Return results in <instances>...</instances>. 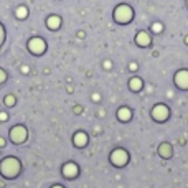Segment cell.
<instances>
[{
	"instance_id": "1",
	"label": "cell",
	"mask_w": 188,
	"mask_h": 188,
	"mask_svg": "<svg viewBox=\"0 0 188 188\" xmlns=\"http://www.w3.org/2000/svg\"><path fill=\"white\" fill-rule=\"evenodd\" d=\"M132 17H134V12H132V8L129 7V5L122 3L114 10V20L117 23H129L132 20Z\"/></svg>"
},
{
	"instance_id": "2",
	"label": "cell",
	"mask_w": 188,
	"mask_h": 188,
	"mask_svg": "<svg viewBox=\"0 0 188 188\" xmlns=\"http://www.w3.org/2000/svg\"><path fill=\"white\" fill-rule=\"evenodd\" d=\"M28 50H30L33 55H42L46 50V43L42 38H32L30 42H28Z\"/></svg>"
},
{
	"instance_id": "3",
	"label": "cell",
	"mask_w": 188,
	"mask_h": 188,
	"mask_svg": "<svg viewBox=\"0 0 188 188\" xmlns=\"http://www.w3.org/2000/svg\"><path fill=\"white\" fill-rule=\"evenodd\" d=\"M175 83L181 89H188V71L186 69H181L175 74Z\"/></svg>"
},
{
	"instance_id": "4",
	"label": "cell",
	"mask_w": 188,
	"mask_h": 188,
	"mask_svg": "<svg viewBox=\"0 0 188 188\" xmlns=\"http://www.w3.org/2000/svg\"><path fill=\"white\" fill-rule=\"evenodd\" d=\"M152 116H154V119H157V121H165L167 117H168V109H167V106H162V104L155 106L154 111H152Z\"/></svg>"
},
{
	"instance_id": "5",
	"label": "cell",
	"mask_w": 188,
	"mask_h": 188,
	"mask_svg": "<svg viewBox=\"0 0 188 188\" xmlns=\"http://www.w3.org/2000/svg\"><path fill=\"white\" fill-rule=\"evenodd\" d=\"M111 160H112L116 165H124V163L127 162V154H126V150H121V149H117L112 152V155H111Z\"/></svg>"
},
{
	"instance_id": "6",
	"label": "cell",
	"mask_w": 188,
	"mask_h": 188,
	"mask_svg": "<svg viewBox=\"0 0 188 188\" xmlns=\"http://www.w3.org/2000/svg\"><path fill=\"white\" fill-rule=\"evenodd\" d=\"M136 43L140 45V46L150 45V37H149V33H147V32H139L137 37H136Z\"/></svg>"
},
{
	"instance_id": "7",
	"label": "cell",
	"mask_w": 188,
	"mask_h": 188,
	"mask_svg": "<svg viewBox=\"0 0 188 188\" xmlns=\"http://www.w3.org/2000/svg\"><path fill=\"white\" fill-rule=\"evenodd\" d=\"M46 25H48L50 30H58L60 25H61V18L58 15H51V17H48V20H46Z\"/></svg>"
},
{
	"instance_id": "8",
	"label": "cell",
	"mask_w": 188,
	"mask_h": 188,
	"mask_svg": "<svg viewBox=\"0 0 188 188\" xmlns=\"http://www.w3.org/2000/svg\"><path fill=\"white\" fill-rule=\"evenodd\" d=\"M12 139H13L15 142H22V140L25 139V131H23L22 127L15 129V131H12Z\"/></svg>"
},
{
	"instance_id": "9",
	"label": "cell",
	"mask_w": 188,
	"mask_h": 188,
	"mask_svg": "<svg viewBox=\"0 0 188 188\" xmlns=\"http://www.w3.org/2000/svg\"><path fill=\"white\" fill-rule=\"evenodd\" d=\"M76 172H78V168H76L74 163H68V165L63 168V173L66 175V177H74Z\"/></svg>"
},
{
	"instance_id": "10",
	"label": "cell",
	"mask_w": 188,
	"mask_h": 188,
	"mask_svg": "<svg viewBox=\"0 0 188 188\" xmlns=\"http://www.w3.org/2000/svg\"><path fill=\"white\" fill-rule=\"evenodd\" d=\"M117 116H119L121 121H127V119H131V111H129L127 107H121Z\"/></svg>"
},
{
	"instance_id": "11",
	"label": "cell",
	"mask_w": 188,
	"mask_h": 188,
	"mask_svg": "<svg viewBox=\"0 0 188 188\" xmlns=\"http://www.w3.org/2000/svg\"><path fill=\"white\" fill-rule=\"evenodd\" d=\"M86 134H83V132H78V134H76V136H74V144L76 145H84L86 144Z\"/></svg>"
},
{
	"instance_id": "12",
	"label": "cell",
	"mask_w": 188,
	"mask_h": 188,
	"mask_svg": "<svg viewBox=\"0 0 188 188\" xmlns=\"http://www.w3.org/2000/svg\"><path fill=\"white\" fill-rule=\"evenodd\" d=\"M15 15H17V18H27V15H28V8L27 7H23V5H22V7H18V8H17V12H15Z\"/></svg>"
},
{
	"instance_id": "13",
	"label": "cell",
	"mask_w": 188,
	"mask_h": 188,
	"mask_svg": "<svg viewBox=\"0 0 188 188\" xmlns=\"http://www.w3.org/2000/svg\"><path fill=\"white\" fill-rule=\"evenodd\" d=\"M140 87H142V81H140L139 78H132L131 79V89L132 91H139Z\"/></svg>"
},
{
	"instance_id": "14",
	"label": "cell",
	"mask_w": 188,
	"mask_h": 188,
	"mask_svg": "<svg viewBox=\"0 0 188 188\" xmlns=\"http://www.w3.org/2000/svg\"><path fill=\"white\" fill-rule=\"evenodd\" d=\"M170 154H172V150H170V145L168 144H162L160 145V155L163 157V155H165V157H170Z\"/></svg>"
},
{
	"instance_id": "15",
	"label": "cell",
	"mask_w": 188,
	"mask_h": 188,
	"mask_svg": "<svg viewBox=\"0 0 188 188\" xmlns=\"http://www.w3.org/2000/svg\"><path fill=\"white\" fill-rule=\"evenodd\" d=\"M162 28H163V27L160 25V23H154V25H152V30H154L155 33H160V32H162Z\"/></svg>"
},
{
	"instance_id": "16",
	"label": "cell",
	"mask_w": 188,
	"mask_h": 188,
	"mask_svg": "<svg viewBox=\"0 0 188 188\" xmlns=\"http://www.w3.org/2000/svg\"><path fill=\"white\" fill-rule=\"evenodd\" d=\"M3 38H5V32H3V27L0 25V45H2V42H3Z\"/></svg>"
},
{
	"instance_id": "17",
	"label": "cell",
	"mask_w": 188,
	"mask_h": 188,
	"mask_svg": "<svg viewBox=\"0 0 188 188\" xmlns=\"http://www.w3.org/2000/svg\"><path fill=\"white\" fill-rule=\"evenodd\" d=\"M3 79H5V73L2 71V69H0V83H2Z\"/></svg>"
},
{
	"instance_id": "18",
	"label": "cell",
	"mask_w": 188,
	"mask_h": 188,
	"mask_svg": "<svg viewBox=\"0 0 188 188\" xmlns=\"http://www.w3.org/2000/svg\"><path fill=\"white\" fill-rule=\"evenodd\" d=\"M136 68H137V64L132 63V64H131V69H132V71H136Z\"/></svg>"
},
{
	"instance_id": "19",
	"label": "cell",
	"mask_w": 188,
	"mask_h": 188,
	"mask_svg": "<svg viewBox=\"0 0 188 188\" xmlns=\"http://www.w3.org/2000/svg\"><path fill=\"white\" fill-rule=\"evenodd\" d=\"M185 43H186V45H188V37H186V38H185Z\"/></svg>"
},
{
	"instance_id": "20",
	"label": "cell",
	"mask_w": 188,
	"mask_h": 188,
	"mask_svg": "<svg viewBox=\"0 0 188 188\" xmlns=\"http://www.w3.org/2000/svg\"><path fill=\"white\" fill-rule=\"evenodd\" d=\"M55 188H61V186H55Z\"/></svg>"
},
{
	"instance_id": "21",
	"label": "cell",
	"mask_w": 188,
	"mask_h": 188,
	"mask_svg": "<svg viewBox=\"0 0 188 188\" xmlns=\"http://www.w3.org/2000/svg\"><path fill=\"white\" fill-rule=\"evenodd\" d=\"M186 5H188V0H186Z\"/></svg>"
}]
</instances>
